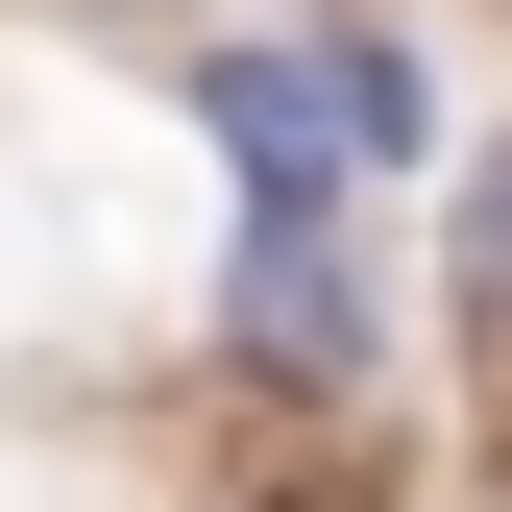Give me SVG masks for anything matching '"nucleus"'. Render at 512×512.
I'll return each mask as SVG.
<instances>
[{"label":"nucleus","mask_w":512,"mask_h":512,"mask_svg":"<svg viewBox=\"0 0 512 512\" xmlns=\"http://www.w3.org/2000/svg\"><path fill=\"white\" fill-rule=\"evenodd\" d=\"M244 366L366 391V269H342V196H244Z\"/></svg>","instance_id":"1"},{"label":"nucleus","mask_w":512,"mask_h":512,"mask_svg":"<svg viewBox=\"0 0 512 512\" xmlns=\"http://www.w3.org/2000/svg\"><path fill=\"white\" fill-rule=\"evenodd\" d=\"M220 147H244V196H342V171H366L342 49H244V74H220Z\"/></svg>","instance_id":"2"},{"label":"nucleus","mask_w":512,"mask_h":512,"mask_svg":"<svg viewBox=\"0 0 512 512\" xmlns=\"http://www.w3.org/2000/svg\"><path fill=\"white\" fill-rule=\"evenodd\" d=\"M464 317H488V342H512V147L464 171Z\"/></svg>","instance_id":"3"}]
</instances>
